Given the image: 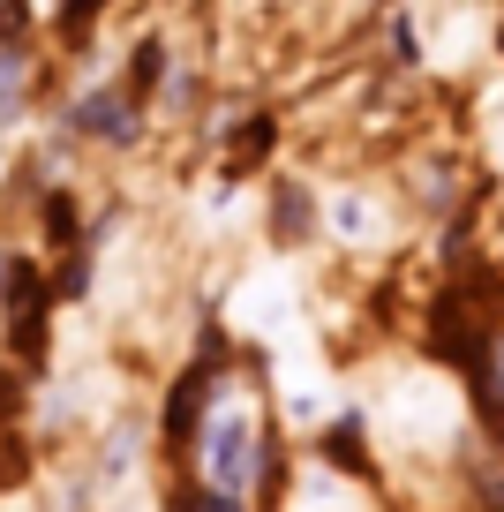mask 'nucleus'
<instances>
[{
  "mask_svg": "<svg viewBox=\"0 0 504 512\" xmlns=\"http://www.w3.org/2000/svg\"><path fill=\"white\" fill-rule=\"evenodd\" d=\"M264 407L241 392L234 377H219V392H211L204 422H196L189 452H196V482L219 497H256V475H264Z\"/></svg>",
  "mask_w": 504,
  "mask_h": 512,
  "instance_id": "f257e3e1",
  "label": "nucleus"
},
{
  "mask_svg": "<svg viewBox=\"0 0 504 512\" xmlns=\"http://www.w3.org/2000/svg\"><path fill=\"white\" fill-rule=\"evenodd\" d=\"M68 128H76V136H91V144H136V98H128L121 83L83 91L76 106H68Z\"/></svg>",
  "mask_w": 504,
  "mask_h": 512,
  "instance_id": "39448f33",
  "label": "nucleus"
},
{
  "mask_svg": "<svg viewBox=\"0 0 504 512\" xmlns=\"http://www.w3.org/2000/svg\"><path fill=\"white\" fill-rule=\"evenodd\" d=\"M106 512H151V505H143V497H113Z\"/></svg>",
  "mask_w": 504,
  "mask_h": 512,
  "instance_id": "0eeeda50",
  "label": "nucleus"
},
{
  "mask_svg": "<svg viewBox=\"0 0 504 512\" xmlns=\"http://www.w3.org/2000/svg\"><path fill=\"white\" fill-rule=\"evenodd\" d=\"M316 241L339 256H392L399 249V204L377 181H324L316 189Z\"/></svg>",
  "mask_w": 504,
  "mask_h": 512,
  "instance_id": "20e7f679",
  "label": "nucleus"
},
{
  "mask_svg": "<svg viewBox=\"0 0 504 512\" xmlns=\"http://www.w3.org/2000/svg\"><path fill=\"white\" fill-rule=\"evenodd\" d=\"M369 430L392 452H452L467 430V400L437 369H399V377H384L377 407H369Z\"/></svg>",
  "mask_w": 504,
  "mask_h": 512,
  "instance_id": "f03ea898",
  "label": "nucleus"
},
{
  "mask_svg": "<svg viewBox=\"0 0 504 512\" xmlns=\"http://www.w3.org/2000/svg\"><path fill=\"white\" fill-rule=\"evenodd\" d=\"M286 512H369L354 475L339 467H301V482H286Z\"/></svg>",
  "mask_w": 504,
  "mask_h": 512,
  "instance_id": "423d86ee",
  "label": "nucleus"
},
{
  "mask_svg": "<svg viewBox=\"0 0 504 512\" xmlns=\"http://www.w3.org/2000/svg\"><path fill=\"white\" fill-rule=\"evenodd\" d=\"M226 317H234L241 339H256V347L271 354V347H286V339L309 332V287H301V272L286 264V256H264V264L234 287Z\"/></svg>",
  "mask_w": 504,
  "mask_h": 512,
  "instance_id": "7ed1b4c3",
  "label": "nucleus"
}]
</instances>
